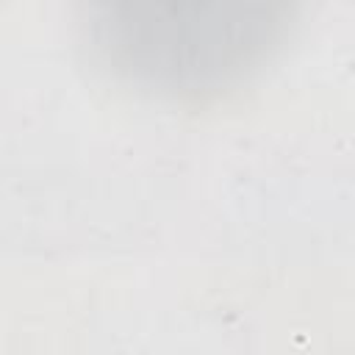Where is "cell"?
<instances>
[{
	"mask_svg": "<svg viewBox=\"0 0 355 355\" xmlns=\"http://www.w3.org/2000/svg\"><path fill=\"white\" fill-rule=\"evenodd\" d=\"M300 0H80V25L122 83L164 100L241 86L283 42Z\"/></svg>",
	"mask_w": 355,
	"mask_h": 355,
	"instance_id": "obj_1",
	"label": "cell"
}]
</instances>
